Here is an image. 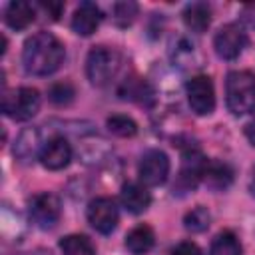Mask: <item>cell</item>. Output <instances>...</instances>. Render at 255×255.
<instances>
[{"instance_id": "cell-14", "label": "cell", "mask_w": 255, "mask_h": 255, "mask_svg": "<svg viewBox=\"0 0 255 255\" xmlns=\"http://www.w3.org/2000/svg\"><path fill=\"white\" fill-rule=\"evenodd\" d=\"M120 201H122V205L129 211V213H133V215H139V213H143L147 207H149V203H151V195H149V191L145 189V185H141V183H124V187H122V191H120Z\"/></svg>"}, {"instance_id": "cell-10", "label": "cell", "mask_w": 255, "mask_h": 255, "mask_svg": "<svg viewBox=\"0 0 255 255\" xmlns=\"http://www.w3.org/2000/svg\"><path fill=\"white\" fill-rule=\"evenodd\" d=\"M205 163H207V159L197 147H187L183 151V159H181V169H179V177H177V189L179 191H191L201 181Z\"/></svg>"}, {"instance_id": "cell-12", "label": "cell", "mask_w": 255, "mask_h": 255, "mask_svg": "<svg viewBox=\"0 0 255 255\" xmlns=\"http://www.w3.org/2000/svg\"><path fill=\"white\" fill-rule=\"evenodd\" d=\"M102 10L94 2H82L72 16V30L78 36H92L102 24Z\"/></svg>"}, {"instance_id": "cell-20", "label": "cell", "mask_w": 255, "mask_h": 255, "mask_svg": "<svg viewBox=\"0 0 255 255\" xmlns=\"http://www.w3.org/2000/svg\"><path fill=\"white\" fill-rule=\"evenodd\" d=\"M60 249L64 255H96L92 241L86 235H66L60 239Z\"/></svg>"}, {"instance_id": "cell-15", "label": "cell", "mask_w": 255, "mask_h": 255, "mask_svg": "<svg viewBox=\"0 0 255 255\" xmlns=\"http://www.w3.org/2000/svg\"><path fill=\"white\" fill-rule=\"evenodd\" d=\"M201 181H203L207 187L215 189V191L227 189V187L231 185V181H233V169H231V165L225 163V161L207 159Z\"/></svg>"}, {"instance_id": "cell-8", "label": "cell", "mask_w": 255, "mask_h": 255, "mask_svg": "<svg viewBox=\"0 0 255 255\" xmlns=\"http://www.w3.org/2000/svg\"><path fill=\"white\" fill-rule=\"evenodd\" d=\"M137 175L143 185H161L169 175V157L161 149H149L141 155L137 165Z\"/></svg>"}, {"instance_id": "cell-7", "label": "cell", "mask_w": 255, "mask_h": 255, "mask_svg": "<svg viewBox=\"0 0 255 255\" xmlns=\"http://www.w3.org/2000/svg\"><path fill=\"white\" fill-rule=\"evenodd\" d=\"M185 92L189 108L197 116H209L215 110V90L209 76H193L187 82Z\"/></svg>"}, {"instance_id": "cell-5", "label": "cell", "mask_w": 255, "mask_h": 255, "mask_svg": "<svg viewBox=\"0 0 255 255\" xmlns=\"http://www.w3.org/2000/svg\"><path fill=\"white\" fill-rule=\"evenodd\" d=\"M249 38H247V32L241 24H225L217 30L215 38H213V48H215V54L223 60H235L241 56V52L245 50Z\"/></svg>"}, {"instance_id": "cell-21", "label": "cell", "mask_w": 255, "mask_h": 255, "mask_svg": "<svg viewBox=\"0 0 255 255\" xmlns=\"http://www.w3.org/2000/svg\"><path fill=\"white\" fill-rule=\"evenodd\" d=\"M209 255H241V243L237 235L231 231H221L213 239Z\"/></svg>"}, {"instance_id": "cell-1", "label": "cell", "mask_w": 255, "mask_h": 255, "mask_svg": "<svg viewBox=\"0 0 255 255\" xmlns=\"http://www.w3.org/2000/svg\"><path fill=\"white\" fill-rule=\"evenodd\" d=\"M64 56H66L64 44L52 32L42 30L24 42L22 64L24 70L32 76H48L62 66Z\"/></svg>"}, {"instance_id": "cell-19", "label": "cell", "mask_w": 255, "mask_h": 255, "mask_svg": "<svg viewBox=\"0 0 255 255\" xmlns=\"http://www.w3.org/2000/svg\"><path fill=\"white\" fill-rule=\"evenodd\" d=\"M155 243V233L149 225H137L126 235V247L133 255L147 253Z\"/></svg>"}, {"instance_id": "cell-3", "label": "cell", "mask_w": 255, "mask_h": 255, "mask_svg": "<svg viewBox=\"0 0 255 255\" xmlns=\"http://www.w3.org/2000/svg\"><path fill=\"white\" fill-rule=\"evenodd\" d=\"M120 54L108 46H94L86 58V74L94 86H106L120 70Z\"/></svg>"}, {"instance_id": "cell-16", "label": "cell", "mask_w": 255, "mask_h": 255, "mask_svg": "<svg viewBox=\"0 0 255 255\" xmlns=\"http://www.w3.org/2000/svg\"><path fill=\"white\" fill-rule=\"evenodd\" d=\"M118 96L122 100H129V102H137V104H151L153 100V88L149 86V82H145L143 78L131 76L126 78L120 88H118Z\"/></svg>"}, {"instance_id": "cell-27", "label": "cell", "mask_w": 255, "mask_h": 255, "mask_svg": "<svg viewBox=\"0 0 255 255\" xmlns=\"http://www.w3.org/2000/svg\"><path fill=\"white\" fill-rule=\"evenodd\" d=\"M241 22L245 26H249L251 30H255V2L243 6V10H241Z\"/></svg>"}, {"instance_id": "cell-17", "label": "cell", "mask_w": 255, "mask_h": 255, "mask_svg": "<svg viewBox=\"0 0 255 255\" xmlns=\"http://www.w3.org/2000/svg\"><path fill=\"white\" fill-rule=\"evenodd\" d=\"M4 20L12 30H24L36 20V8L30 2L14 0L4 10Z\"/></svg>"}, {"instance_id": "cell-13", "label": "cell", "mask_w": 255, "mask_h": 255, "mask_svg": "<svg viewBox=\"0 0 255 255\" xmlns=\"http://www.w3.org/2000/svg\"><path fill=\"white\" fill-rule=\"evenodd\" d=\"M46 141H42V133L38 128H26L20 131L16 143H14V155L22 163L34 161V157H40L42 147Z\"/></svg>"}, {"instance_id": "cell-6", "label": "cell", "mask_w": 255, "mask_h": 255, "mask_svg": "<svg viewBox=\"0 0 255 255\" xmlns=\"http://www.w3.org/2000/svg\"><path fill=\"white\" fill-rule=\"evenodd\" d=\"M28 213H30V219H32V223L36 227H40V229H52L60 221L62 205H60V199L54 193L42 191V193H36L30 199Z\"/></svg>"}, {"instance_id": "cell-25", "label": "cell", "mask_w": 255, "mask_h": 255, "mask_svg": "<svg viewBox=\"0 0 255 255\" xmlns=\"http://www.w3.org/2000/svg\"><path fill=\"white\" fill-rule=\"evenodd\" d=\"M74 96H76V88L70 84V82H58V84H52L50 90H48V100L56 106H68L74 102Z\"/></svg>"}, {"instance_id": "cell-18", "label": "cell", "mask_w": 255, "mask_h": 255, "mask_svg": "<svg viewBox=\"0 0 255 255\" xmlns=\"http://www.w3.org/2000/svg\"><path fill=\"white\" fill-rule=\"evenodd\" d=\"M181 18H183V24L191 32L203 34L211 24V8L207 2H191L183 8Z\"/></svg>"}, {"instance_id": "cell-23", "label": "cell", "mask_w": 255, "mask_h": 255, "mask_svg": "<svg viewBox=\"0 0 255 255\" xmlns=\"http://www.w3.org/2000/svg\"><path fill=\"white\" fill-rule=\"evenodd\" d=\"M137 4L131 2V0H124V2H116L114 8H112V16H114V22L116 26L120 28H128L133 24L135 16H137Z\"/></svg>"}, {"instance_id": "cell-11", "label": "cell", "mask_w": 255, "mask_h": 255, "mask_svg": "<svg viewBox=\"0 0 255 255\" xmlns=\"http://www.w3.org/2000/svg\"><path fill=\"white\" fill-rule=\"evenodd\" d=\"M72 159V145L70 141L64 137V135H56V137H50L44 147H42V153H40V161L46 169H52V171H58V169H64Z\"/></svg>"}, {"instance_id": "cell-22", "label": "cell", "mask_w": 255, "mask_h": 255, "mask_svg": "<svg viewBox=\"0 0 255 255\" xmlns=\"http://www.w3.org/2000/svg\"><path fill=\"white\" fill-rule=\"evenodd\" d=\"M209 223H211V215H209V211H207L203 205L193 207V209L187 211L185 217H183V225H185V229L191 231V233H201V231H205V229L209 227Z\"/></svg>"}, {"instance_id": "cell-4", "label": "cell", "mask_w": 255, "mask_h": 255, "mask_svg": "<svg viewBox=\"0 0 255 255\" xmlns=\"http://www.w3.org/2000/svg\"><path fill=\"white\" fill-rule=\"evenodd\" d=\"M40 110V92L36 88H18L4 92L2 96V112L4 116L16 120V122H26L34 118Z\"/></svg>"}, {"instance_id": "cell-26", "label": "cell", "mask_w": 255, "mask_h": 255, "mask_svg": "<svg viewBox=\"0 0 255 255\" xmlns=\"http://www.w3.org/2000/svg\"><path fill=\"white\" fill-rule=\"evenodd\" d=\"M171 255H201V249L193 241H181L171 249Z\"/></svg>"}, {"instance_id": "cell-30", "label": "cell", "mask_w": 255, "mask_h": 255, "mask_svg": "<svg viewBox=\"0 0 255 255\" xmlns=\"http://www.w3.org/2000/svg\"><path fill=\"white\" fill-rule=\"evenodd\" d=\"M249 189H251V193L255 195V169H253V177H251V183H249Z\"/></svg>"}, {"instance_id": "cell-9", "label": "cell", "mask_w": 255, "mask_h": 255, "mask_svg": "<svg viewBox=\"0 0 255 255\" xmlns=\"http://www.w3.org/2000/svg\"><path fill=\"white\" fill-rule=\"evenodd\" d=\"M86 217H88V223L96 231L108 235V233H112L116 229L120 213H118V205H116L114 199H110V197H96V199L90 201V205L86 209Z\"/></svg>"}, {"instance_id": "cell-24", "label": "cell", "mask_w": 255, "mask_h": 255, "mask_svg": "<svg viewBox=\"0 0 255 255\" xmlns=\"http://www.w3.org/2000/svg\"><path fill=\"white\" fill-rule=\"evenodd\" d=\"M106 126H108V129H110L114 135H118V137H131V135L137 133V124H135L131 118L124 116V114L110 116L108 122H106Z\"/></svg>"}, {"instance_id": "cell-29", "label": "cell", "mask_w": 255, "mask_h": 255, "mask_svg": "<svg viewBox=\"0 0 255 255\" xmlns=\"http://www.w3.org/2000/svg\"><path fill=\"white\" fill-rule=\"evenodd\" d=\"M245 135H247L249 143H251V145H255V122H251V124H247V126H245Z\"/></svg>"}, {"instance_id": "cell-28", "label": "cell", "mask_w": 255, "mask_h": 255, "mask_svg": "<svg viewBox=\"0 0 255 255\" xmlns=\"http://www.w3.org/2000/svg\"><path fill=\"white\" fill-rule=\"evenodd\" d=\"M40 6H42L46 12H50L54 20H58V16H60V12H62V8H64V4H62V2H48V4H46V2H42Z\"/></svg>"}, {"instance_id": "cell-2", "label": "cell", "mask_w": 255, "mask_h": 255, "mask_svg": "<svg viewBox=\"0 0 255 255\" xmlns=\"http://www.w3.org/2000/svg\"><path fill=\"white\" fill-rule=\"evenodd\" d=\"M225 102L233 116H245L255 108V74L233 70L225 80Z\"/></svg>"}]
</instances>
